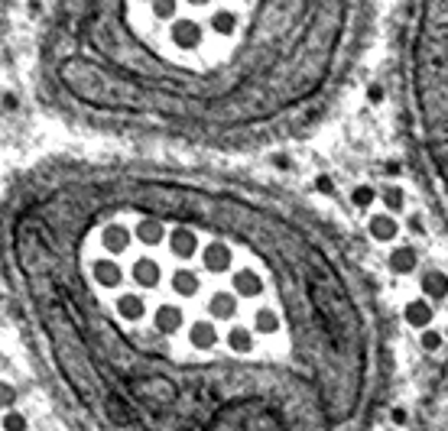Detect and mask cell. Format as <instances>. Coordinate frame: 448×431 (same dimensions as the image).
Segmentation results:
<instances>
[{"instance_id":"6da1fadb","label":"cell","mask_w":448,"mask_h":431,"mask_svg":"<svg viewBox=\"0 0 448 431\" xmlns=\"http://www.w3.org/2000/svg\"><path fill=\"white\" fill-rule=\"evenodd\" d=\"M7 308L68 431H371L396 327L344 224L221 162L53 156L3 191Z\"/></svg>"},{"instance_id":"7a4b0ae2","label":"cell","mask_w":448,"mask_h":431,"mask_svg":"<svg viewBox=\"0 0 448 431\" xmlns=\"http://www.w3.org/2000/svg\"><path fill=\"white\" fill-rule=\"evenodd\" d=\"M371 42L361 3H55L32 88L85 133L250 153L328 124Z\"/></svg>"},{"instance_id":"3957f363","label":"cell","mask_w":448,"mask_h":431,"mask_svg":"<svg viewBox=\"0 0 448 431\" xmlns=\"http://www.w3.org/2000/svg\"><path fill=\"white\" fill-rule=\"evenodd\" d=\"M406 46V133L419 185L448 231V3L413 7Z\"/></svg>"},{"instance_id":"277c9868","label":"cell","mask_w":448,"mask_h":431,"mask_svg":"<svg viewBox=\"0 0 448 431\" xmlns=\"http://www.w3.org/2000/svg\"><path fill=\"white\" fill-rule=\"evenodd\" d=\"M367 231H371V237L377 243H390V240H396V233H400V224H396L393 214L380 211V214H373L371 221H367Z\"/></svg>"},{"instance_id":"5b68a950","label":"cell","mask_w":448,"mask_h":431,"mask_svg":"<svg viewBox=\"0 0 448 431\" xmlns=\"http://www.w3.org/2000/svg\"><path fill=\"white\" fill-rule=\"evenodd\" d=\"M432 318H436V312H432V302H429V298H413V302L403 308V321L409 327H429Z\"/></svg>"},{"instance_id":"8992f818","label":"cell","mask_w":448,"mask_h":431,"mask_svg":"<svg viewBox=\"0 0 448 431\" xmlns=\"http://www.w3.org/2000/svg\"><path fill=\"white\" fill-rule=\"evenodd\" d=\"M422 292H426V298H445L448 295V273H442V269H429V273L422 276Z\"/></svg>"},{"instance_id":"52a82bcc","label":"cell","mask_w":448,"mask_h":431,"mask_svg":"<svg viewBox=\"0 0 448 431\" xmlns=\"http://www.w3.org/2000/svg\"><path fill=\"white\" fill-rule=\"evenodd\" d=\"M419 263V253L413 250V247H396L393 253H390V266H393V273H413Z\"/></svg>"},{"instance_id":"ba28073f","label":"cell","mask_w":448,"mask_h":431,"mask_svg":"<svg viewBox=\"0 0 448 431\" xmlns=\"http://www.w3.org/2000/svg\"><path fill=\"white\" fill-rule=\"evenodd\" d=\"M351 204L354 208H371V204H377V189H371L367 182H357L351 189Z\"/></svg>"},{"instance_id":"9c48e42d","label":"cell","mask_w":448,"mask_h":431,"mask_svg":"<svg viewBox=\"0 0 448 431\" xmlns=\"http://www.w3.org/2000/svg\"><path fill=\"white\" fill-rule=\"evenodd\" d=\"M380 198H384V208H390V211H403V204H406V191L400 189V185H386V189L380 191Z\"/></svg>"},{"instance_id":"30bf717a","label":"cell","mask_w":448,"mask_h":431,"mask_svg":"<svg viewBox=\"0 0 448 431\" xmlns=\"http://www.w3.org/2000/svg\"><path fill=\"white\" fill-rule=\"evenodd\" d=\"M3 431H26V419H23L20 412L7 409V415H3Z\"/></svg>"},{"instance_id":"8fae6325","label":"cell","mask_w":448,"mask_h":431,"mask_svg":"<svg viewBox=\"0 0 448 431\" xmlns=\"http://www.w3.org/2000/svg\"><path fill=\"white\" fill-rule=\"evenodd\" d=\"M426 350H438L442 347V334L438 331H422V341H419Z\"/></svg>"},{"instance_id":"7c38bea8","label":"cell","mask_w":448,"mask_h":431,"mask_svg":"<svg viewBox=\"0 0 448 431\" xmlns=\"http://www.w3.org/2000/svg\"><path fill=\"white\" fill-rule=\"evenodd\" d=\"M409 227H413V233H426V227H422L419 218H409Z\"/></svg>"}]
</instances>
